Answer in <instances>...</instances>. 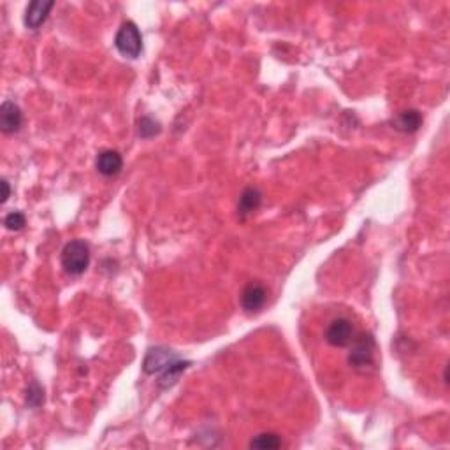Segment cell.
Returning a JSON list of instances; mask_svg holds the SVG:
<instances>
[{
	"label": "cell",
	"mask_w": 450,
	"mask_h": 450,
	"mask_svg": "<svg viewBox=\"0 0 450 450\" xmlns=\"http://www.w3.org/2000/svg\"><path fill=\"white\" fill-rule=\"evenodd\" d=\"M115 48L125 58H138L143 53V35L134 21H125L115 35Z\"/></svg>",
	"instance_id": "obj_2"
},
{
	"label": "cell",
	"mask_w": 450,
	"mask_h": 450,
	"mask_svg": "<svg viewBox=\"0 0 450 450\" xmlns=\"http://www.w3.org/2000/svg\"><path fill=\"white\" fill-rule=\"evenodd\" d=\"M250 447L260 450H275L282 447V438L276 433H260L250 442Z\"/></svg>",
	"instance_id": "obj_13"
},
{
	"label": "cell",
	"mask_w": 450,
	"mask_h": 450,
	"mask_svg": "<svg viewBox=\"0 0 450 450\" xmlns=\"http://www.w3.org/2000/svg\"><path fill=\"white\" fill-rule=\"evenodd\" d=\"M42 403H44V393H42L37 381H32L30 387L27 389V404L32 408H39Z\"/></svg>",
	"instance_id": "obj_15"
},
{
	"label": "cell",
	"mask_w": 450,
	"mask_h": 450,
	"mask_svg": "<svg viewBox=\"0 0 450 450\" xmlns=\"http://www.w3.org/2000/svg\"><path fill=\"white\" fill-rule=\"evenodd\" d=\"M267 289L260 282H250L241 292V306L246 313H257L266 306Z\"/></svg>",
	"instance_id": "obj_6"
},
{
	"label": "cell",
	"mask_w": 450,
	"mask_h": 450,
	"mask_svg": "<svg viewBox=\"0 0 450 450\" xmlns=\"http://www.w3.org/2000/svg\"><path fill=\"white\" fill-rule=\"evenodd\" d=\"M375 357V340L371 334H361L355 338L354 345L348 354V363L354 366L355 370L366 371L368 368L373 366Z\"/></svg>",
	"instance_id": "obj_4"
},
{
	"label": "cell",
	"mask_w": 450,
	"mask_h": 450,
	"mask_svg": "<svg viewBox=\"0 0 450 450\" xmlns=\"http://www.w3.org/2000/svg\"><path fill=\"white\" fill-rule=\"evenodd\" d=\"M178 361H181L176 352L169 350L164 347H155L150 348L145 355V363H143V371L146 375H164L165 371L171 370Z\"/></svg>",
	"instance_id": "obj_3"
},
{
	"label": "cell",
	"mask_w": 450,
	"mask_h": 450,
	"mask_svg": "<svg viewBox=\"0 0 450 450\" xmlns=\"http://www.w3.org/2000/svg\"><path fill=\"white\" fill-rule=\"evenodd\" d=\"M260 204H262V194H260L259 188H244L240 197V202H237V213H240L241 218H246L249 215H252L253 211L259 210Z\"/></svg>",
	"instance_id": "obj_11"
},
{
	"label": "cell",
	"mask_w": 450,
	"mask_h": 450,
	"mask_svg": "<svg viewBox=\"0 0 450 450\" xmlns=\"http://www.w3.org/2000/svg\"><path fill=\"white\" fill-rule=\"evenodd\" d=\"M2 188H4V194H2V204H6L9 195H11V187H9L8 179H2Z\"/></svg>",
	"instance_id": "obj_17"
},
{
	"label": "cell",
	"mask_w": 450,
	"mask_h": 450,
	"mask_svg": "<svg viewBox=\"0 0 450 450\" xmlns=\"http://www.w3.org/2000/svg\"><path fill=\"white\" fill-rule=\"evenodd\" d=\"M97 171L102 176H116L123 168V159L116 150H104L97 155L96 161Z\"/></svg>",
	"instance_id": "obj_9"
},
{
	"label": "cell",
	"mask_w": 450,
	"mask_h": 450,
	"mask_svg": "<svg viewBox=\"0 0 450 450\" xmlns=\"http://www.w3.org/2000/svg\"><path fill=\"white\" fill-rule=\"evenodd\" d=\"M25 224H27V218H25V215L21 211H12V213H9L4 218L6 229L9 231H21L25 227Z\"/></svg>",
	"instance_id": "obj_16"
},
{
	"label": "cell",
	"mask_w": 450,
	"mask_h": 450,
	"mask_svg": "<svg viewBox=\"0 0 450 450\" xmlns=\"http://www.w3.org/2000/svg\"><path fill=\"white\" fill-rule=\"evenodd\" d=\"M188 366H190V363H188V361H183V359H181V361H178V363H176L171 370L165 371L164 375H161V377H159V380H156L159 381V386H161L162 389H169V387H172L176 381L179 380V377L183 375V371L187 370Z\"/></svg>",
	"instance_id": "obj_12"
},
{
	"label": "cell",
	"mask_w": 450,
	"mask_h": 450,
	"mask_svg": "<svg viewBox=\"0 0 450 450\" xmlns=\"http://www.w3.org/2000/svg\"><path fill=\"white\" fill-rule=\"evenodd\" d=\"M60 262L67 275H83L88 269V266H90V246L81 240L69 241L64 246V250H62Z\"/></svg>",
	"instance_id": "obj_1"
},
{
	"label": "cell",
	"mask_w": 450,
	"mask_h": 450,
	"mask_svg": "<svg viewBox=\"0 0 450 450\" xmlns=\"http://www.w3.org/2000/svg\"><path fill=\"white\" fill-rule=\"evenodd\" d=\"M24 123V113L12 100H4L0 106V130L4 134L18 132Z\"/></svg>",
	"instance_id": "obj_7"
},
{
	"label": "cell",
	"mask_w": 450,
	"mask_h": 450,
	"mask_svg": "<svg viewBox=\"0 0 450 450\" xmlns=\"http://www.w3.org/2000/svg\"><path fill=\"white\" fill-rule=\"evenodd\" d=\"M53 6L55 2H51V0H48V2H42V0H34V2H30L27 11H25V25H27V28L37 30L48 19Z\"/></svg>",
	"instance_id": "obj_8"
},
{
	"label": "cell",
	"mask_w": 450,
	"mask_h": 450,
	"mask_svg": "<svg viewBox=\"0 0 450 450\" xmlns=\"http://www.w3.org/2000/svg\"><path fill=\"white\" fill-rule=\"evenodd\" d=\"M394 129L404 134L417 132L422 125V115L417 109H404L393 118Z\"/></svg>",
	"instance_id": "obj_10"
},
{
	"label": "cell",
	"mask_w": 450,
	"mask_h": 450,
	"mask_svg": "<svg viewBox=\"0 0 450 450\" xmlns=\"http://www.w3.org/2000/svg\"><path fill=\"white\" fill-rule=\"evenodd\" d=\"M161 123L155 122V120L150 118V116H143L138 123V132L143 139L155 138L156 134H161Z\"/></svg>",
	"instance_id": "obj_14"
},
{
	"label": "cell",
	"mask_w": 450,
	"mask_h": 450,
	"mask_svg": "<svg viewBox=\"0 0 450 450\" xmlns=\"http://www.w3.org/2000/svg\"><path fill=\"white\" fill-rule=\"evenodd\" d=\"M354 340V325L348 318H334L325 331V341L332 347L343 348Z\"/></svg>",
	"instance_id": "obj_5"
}]
</instances>
